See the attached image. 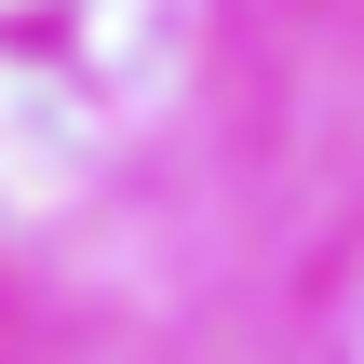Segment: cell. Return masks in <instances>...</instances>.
<instances>
[]
</instances>
